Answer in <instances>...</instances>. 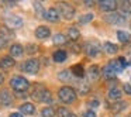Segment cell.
I'll list each match as a JSON object with an SVG mask.
<instances>
[{"label": "cell", "mask_w": 131, "mask_h": 117, "mask_svg": "<svg viewBox=\"0 0 131 117\" xmlns=\"http://www.w3.org/2000/svg\"><path fill=\"white\" fill-rule=\"evenodd\" d=\"M102 73H103V76H104L107 80L114 79V78H116V75H117L116 72H114V71H113V69H111L108 65H106L104 68H103V72H102Z\"/></svg>", "instance_id": "cell-20"}, {"label": "cell", "mask_w": 131, "mask_h": 117, "mask_svg": "<svg viewBox=\"0 0 131 117\" xmlns=\"http://www.w3.org/2000/svg\"><path fill=\"white\" fill-rule=\"evenodd\" d=\"M32 7H34L35 13H37L38 16H42L44 9H42V6H41V3H38V2H34V3H32Z\"/></svg>", "instance_id": "cell-32"}, {"label": "cell", "mask_w": 131, "mask_h": 117, "mask_svg": "<svg viewBox=\"0 0 131 117\" xmlns=\"http://www.w3.org/2000/svg\"><path fill=\"white\" fill-rule=\"evenodd\" d=\"M35 51H37V47H32V44H30L28 45V52L32 54V52H35Z\"/></svg>", "instance_id": "cell-37"}, {"label": "cell", "mask_w": 131, "mask_h": 117, "mask_svg": "<svg viewBox=\"0 0 131 117\" xmlns=\"http://www.w3.org/2000/svg\"><path fill=\"white\" fill-rule=\"evenodd\" d=\"M58 97L62 103L65 104H71V103L76 102V92L73 88L71 86H62V88L58 90Z\"/></svg>", "instance_id": "cell-1"}, {"label": "cell", "mask_w": 131, "mask_h": 117, "mask_svg": "<svg viewBox=\"0 0 131 117\" xmlns=\"http://www.w3.org/2000/svg\"><path fill=\"white\" fill-rule=\"evenodd\" d=\"M23 52H24V49L20 44H13L12 48H10V57L20 58V57H23Z\"/></svg>", "instance_id": "cell-13"}, {"label": "cell", "mask_w": 131, "mask_h": 117, "mask_svg": "<svg viewBox=\"0 0 131 117\" xmlns=\"http://www.w3.org/2000/svg\"><path fill=\"white\" fill-rule=\"evenodd\" d=\"M66 42V37L63 34H61V33H58V34L54 35V44H57V45H62V44Z\"/></svg>", "instance_id": "cell-28"}, {"label": "cell", "mask_w": 131, "mask_h": 117, "mask_svg": "<svg viewBox=\"0 0 131 117\" xmlns=\"http://www.w3.org/2000/svg\"><path fill=\"white\" fill-rule=\"evenodd\" d=\"M117 38H118L120 42H128L131 38V35L128 34L127 31H123V30H120V31H117Z\"/></svg>", "instance_id": "cell-25"}, {"label": "cell", "mask_w": 131, "mask_h": 117, "mask_svg": "<svg viewBox=\"0 0 131 117\" xmlns=\"http://www.w3.org/2000/svg\"><path fill=\"white\" fill-rule=\"evenodd\" d=\"M71 48L73 49V52H79V51H80V47H78L76 44H72V45H71Z\"/></svg>", "instance_id": "cell-38"}, {"label": "cell", "mask_w": 131, "mask_h": 117, "mask_svg": "<svg viewBox=\"0 0 131 117\" xmlns=\"http://www.w3.org/2000/svg\"><path fill=\"white\" fill-rule=\"evenodd\" d=\"M94 2H86V6H93Z\"/></svg>", "instance_id": "cell-41"}, {"label": "cell", "mask_w": 131, "mask_h": 117, "mask_svg": "<svg viewBox=\"0 0 131 117\" xmlns=\"http://www.w3.org/2000/svg\"><path fill=\"white\" fill-rule=\"evenodd\" d=\"M72 111H69L68 109H65V107H58L57 109V116L58 117H69Z\"/></svg>", "instance_id": "cell-31"}, {"label": "cell", "mask_w": 131, "mask_h": 117, "mask_svg": "<svg viewBox=\"0 0 131 117\" xmlns=\"http://www.w3.org/2000/svg\"><path fill=\"white\" fill-rule=\"evenodd\" d=\"M12 37H13V31L9 28V27H2V28H0V38L9 41Z\"/></svg>", "instance_id": "cell-23"}, {"label": "cell", "mask_w": 131, "mask_h": 117, "mask_svg": "<svg viewBox=\"0 0 131 117\" xmlns=\"http://www.w3.org/2000/svg\"><path fill=\"white\" fill-rule=\"evenodd\" d=\"M103 49H104L106 54L114 55V54H117V51H118V47H117L116 44L110 42V41H106V42L103 44Z\"/></svg>", "instance_id": "cell-15"}, {"label": "cell", "mask_w": 131, "mask_h": 117, "mask_svg": "<svg viewBox=\"0 0 131 117\" xmlns=\"http://www.w3.org/2000/svg\"><path fill=\"white\" fill-rule=\"evenodd\" d=\"M92 20H93V14H92V13L82 14V16L79 17V23H80V24H88V23H90Z\"/></svg>", "instance_id": "cell-29"}, {"label": "cell", "mask_w": 131, "mask_h": 117, "mask_svg": "<svg viewBox=\"0 0 131 117\" xmlns=\"http://www.w3.org/2000/svg\"><path fill=\"white\" fill-rule=\"evenodd\" d=\"M99 104H100L99 100H96V99H93V100H90V102H89V106H90V107H97Z\"/></svg>", "instance_id": "cell-35"}, {"label": "cell", "mask_w": 131, "mask_h": 117, "mask_svg": "<svg viewBox=\"0 0 131 117\" xmlns=\"http://www.w3.org/2000/svg\"><path fill=\"white\" fill-rule=\"evenodd\" d=\"M21 69L26 71L27 73H30V75H35L40 71V61H38L37 58H30L28 61L24 62V65H21Z\"/></svg>", "instance_id": "cell-5"}, {"label": "cell", "mask_w": 131, "mask_h": 117, "mask_svg": "<svg viewBox=\"0 0 131 117\" xmlns=\"http://www.w3.org/2000/svg\"><path fill=\"white\" fill-rule=\"evenodd\" d=\"M72 78H73L72 71H62L58 73V79L62 80V82H71V80H73Z\"/></svg>", "instance_id": "cell-18"}, {"label": "cell", "mask_w": 131, "mask_h": 117, "mask_svg": "<svg viewBox=\"0 0 131 117\" xmlns=\"http://www.w3.org/2000/svg\"><path fill=\"white\" fill-rule=\"evenodd\" d=\"M83 117H96V113L93 110H88L83 113Z\"/></svg>", "instance_id": "cell-33"}, {"label": "cell", "mask_w": 131, "mask_h": 117, "mask_svg": "<svg viewBox=\"0 0 131 117\" xmlns=\"http://www.w3.org/2000/svg\"><path fill=\"white\" fill-rule=\"evenodd\" d=\"M41 116L42 117H54L55 116V110L52 107H44L41 110Z\"/></svg>", "instance_id": "cell-30"}, {"label": "cell", "mask_w": 131, "mask_h": 117, "mask_svg": "<svg viewBox=\"0 0 131 117\" xmlns=\"http://www.w3.org/2000/svg\"><path fill=\"white\" fill-rule=\"evenodd\" d=\"M99 7L102 12H108L113 13L114 10L117 9V2L116 0H102L99 3Z\"/></svg>", "instance_id": "cell-6"}, {"label": "cell", "mask_w": 131, "mask_h": 117, "mask_svg": "<svg viewBox=\"0 0 131 117\" xmlns=\"http://www.w3.org/2000/svg\"><path fill=\"white\" fill-rule=\"evenodd\" d=\"M16 65V62H14V58L13 57H3L2 59H0V68L2 69H12L13 66Z\"/></svg>", "instance_id": "cell-12"}, {"label": "cell", "mask_w": 131, "mask_h": 117, "mask_svg": "<svg viewBox=\"0 0 131 117\" xmlns=\"http://www.w3.org/2000/svg\"><path fill=\"white\" fill-rule=\"evenodd\" d=\"M100 76V69L97 65H92L90 68L88 69V78L90 80H97Z\"/></svg>", "instance_id": "cell-14"}, {"label": "cell", "mask_w": 131, "mask_h": 117, "mask_svg": "<svg viewBox=\"0 0 131 117\" xmlns=\"http://www.w3.org/2000/svg\"><path fill=\"white\" fill-rule=\"evenodd\" d=\"M59 17H61V14H59V12H58L55 7L48 9L45 12V16H44V18H45L47 21H49V23H58Z\"/></svg>", "instance_id": "cell-8"}, {"label": "cell", "mask_w": 131, "mask_h": 117, "mask_svg": "<svg viewBox=\"0 0 131 117\" xmlns=\"http://www.w3.org/2000/svg\"><path fill=\"white\" fill-rule=\"evenodd\" d=\"M10 85H12V88L14 89L16 92H23V93L30 88V82L26 79V78L20 76V75L13 76L12 80H10Z\"/></svg>", "instance_id": "cell-2"}, {"label": "cell", "mask_w": 131, "mask_h": 117, "mask_svg": "<svg viewBox=\"0 0 131 117\" xmlns=\"http://www.w3.org/2000/svg\"><path fill=\"white\" fill-rule=\"evenodd\" d=\"M80 33L78 28H75V27H69L68 28V38H71L72 41H76L78 38H79Z\"/></svg>", "instance_id": "cell-24"}, {"label": "cell", "mask_w": 131, "mask_h": 117, "mask_svg": "<svg viewBox=\"0 0 131 117\" xmlns=\"http://www.w3.org/2000/svg\"><path fill=\"white\" fill-rule=\"evenodd\" d=\"M13 102V97L10 94V92L7 89H3V90L0 92V103L3 106H10Z\"/></svg>", "instance_id": "cell-11"}, {"label": "cell", "mask_w": 131, "mask_h": 117, "mask_svg": "<svg viewBox=\"0 0 131 117\" xmlns=\"http://www.w3.org/2000/svg\"><path fill=\"white\" fill-rule=\"evenodd\" d=\"M72 73H73V76H76V78H83V75H85L83 66L82 65H73L72 66Z\"/></svg>", "instance_id": "cell-27"}, {"label": "cell", "mask_w": 131, "mask_h": 117, "mask_svg": "<svg viewBox=\"0 0 131 117\" xmlns=\"http://www.w3.org/2000/svg\"><path fill=\"white\" fill-rule=\"evenodd\" d=\"M66 57H68V54H66L63 49H59V51L54 52V55H52V58H54L55 62H63V61L66 59Z\"/></svg>", "instance_id": "cell-22"}, {"label": "cell", "mask_w": 131, "mask_h": 117, "mask_svg": "<svg viewBox=\"0 0 131 117\" xmlns=\"http://www.w3.org/2000/svg\"><path fill=\"white\" fill-rule=\"evenodd\" d=\"M125 107H127V102H123V100H116V102H113V104L110 106L113 113H120V111H123Z\"/></svg>", "instance_id": "cell-16"}, {"label": "cell", "mask_w": 131, "mask_h": 117, "mask_svg": "<svg viewBox=\"0 0 131 117\" xmlns=\"http://www.w3.org/2000/svg\"><path fill=\"white\" fill-rule=\"evenodd\" d=\"M20 111L23 114H28V116H31V114L35 113V107L32 103H24V104L20 106Z\"/></svg>", "instance_id": "cell-17"}, {"label": "cell", "mask_w": 131, "mask_h": 117, "mask_svg": "<svg viewBox=\"0 0 131 117\" xmlns=\"http://www.w3.org/2000/svg\"><path fill=\"white\" fill-rule=\"evenodd\" d=\"M9 117H24V116H23L21 113H12Z\"/></svg>", "instance_id": "cell-39"}, {"label": "cell", "mask_w": 131, "mask_h": 117, "mask_svg": "<svg viewBox=\"0 0 131 117\" xmlns=\"http://www.w3.org/2000/svg\"><path fill=\"white\" fill-rule=\"evenodd\" d=\"M85 52H86L88 57L96 58V57H99L100 52H102V45H100L99 41L90 40V41H88V42L85 44Z\"/></svg>", "instance_id": "cell-4"}, {"label": "cell", "mask_w": 131, "mask_h": 117, "mask_svg": "<svg viewBox=\"0 0 131 117\" xmlns=\"http://www.w3.org/2000/svg\"><path fill=\"white\" fill-rule=\"evenodd\" d=\"M3 82H4V78H3V75L0 73V85H2V83H3Z\"/></svg>", "instance_id": "cell-40"}, {"label": "cell", "mask_w": 131, "mask_h": 117, "mask_svg": "<svg viewBox=\"0 0 131 117\" xmlns=\"http://www.w3.org/2000/svg\"><path fill=\"white\" fill-rule=\"evenodd\" d=\"M49 35H51V30L45 26H40L35 30V37H37L38 40H47Z\"/></svg>", "instance_id": "cell-10"}, {"label": "cell", "mask_w": 131, "mask_h": 117, "mask_svg": "<svg viewBox=\"0 0 131 117\" xmlns=\"http://www.w3.org/2000/svg\"><path fill=\"white\" fill-rule=\"evenodd\" d=\"M128 63H130V65H131V61H130V62H128Z\"/></svg>", "instance_id": "cell-42"}, {"label": "cell", "mask_w": 131, "mask_h": 117, "mask_svg": "<svg viewBox=\"0 0 131 117\" xmlns=\"http://www.w3.org/2000/svg\"><path fill=\"white\" fill-rule=\"evenodd\" d=\"M78 89H79V93L80 94H86V93H89V90H90V86H89L88 82L82 80V82L78 83Z\"/></svg>", "instance_id": "cell-26"}, {"label": "cell", "mask_w": 131, "mask_h": 117, "mask_svg": "<svg viewBox=\"0 0 131 117\" xmlns=\"http://www.w3.org/2000/svg\"><path fill=\"white\" fill-rule=\"evenodd\" d=\"M57 10L65 20H72L75 17V7L71 6L69 3H65V2L57 3Z\"/></svg>", "instance_id": "cell-3"}, {"label": "cell", "mask_w": 131, "mask_h": 117, "mask_svg": "<svg viewBox=\"0 0 131 117\" xmlns=\"http://www.w3.org/2000/svg\"><path fill=\"white\" fill-rule=\"evenodd\" d=\"M107 65L110 66V68L113 69V71L116 72V73H118V72H121L123 69H124V66L121 65V62H120L118 59H113V61H110V62H108Z\"/></svg>", "instance_id": "cell-21"}, {"label": "cell", "mask_w": 131, "mask_h": 117, "mask_svg": "<svg viewBox=\"0 0 131 117\" xmlns=\"http://www.w3.org/2000/svg\"><path fill=\"white\" fill-rule=\"evenodd\" d=\"M6 45H7V41L3 40V38H0V49H3Z\"/></svg>", "instance_id": "cell-36"}, {"label": "cell", "mask_w": 131, "mask_h": 117, "mask_svg": "<svg viewBox=\"0 0 131 117\" xmlns=\"http://www.w3.org/2000/svg\"><path fill=\"white\" fill-rule=\"evenodd\" d=\"M106 21H108L110 24H124L125 17L121 13H110L108 16H106Z\"/></svg>", "instance_id": "cell-7"}, {"label": "cell", "mask_w": 131, "mask_h": 117, "mask_svg": "<svg viewBox=\"0 0 131 117\" xmlns=\"http://www.w3.org/2000/svg\"><path fill=\"white\" fill-rule=\"evenodd\" d=\"M121 94H123V92L120 90L118 88H111L110 90H108V99L116 102V100H120Z\"/></svg>", "instance_id": "cell-19"}, {"label": "cell", "mask_w": 131, "mask_h": 117, "mask_svg": "<svg viewBox=\"0 0 131 117\" xmlns=\"http://www.w3.org/2000/svg\"><path fill=\"white\" fill-rule=\"evenodd\" d=\"M6 23H7V27H12V28H18V27L23 26V18L18 17V16H7L6 17Z\"/></svg>", "instance_id": "cell-9"}, {"label": "cell", "mask_w": 131, "mask_h": 117, "mask_svg": "<svg viewBox=\"0 0 131 117\" xmlns=\"http://www.w3.org/2000/svg\"><path fill=\"white\" fill-rule=\"evenodd\" d=\"M128 117H131V114H130V116H128Z\"/></svg>", "instance_id": "cell-43"}, {"label": "cell", "mask_w": 131, "mask_h": 117, "mask_svg": "<svg viewBox=\"0 0 131 117\" xmlns=\"http://www.w3.org/2000/svg\"><path fill=\"white\" fill-rule=\"evenodd\" d=\"M124 92L127 94H131V83H125L124 85Z\"/></svg>", "instance_id": "cell-34"}]
</instances>
